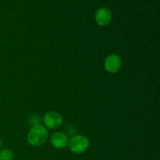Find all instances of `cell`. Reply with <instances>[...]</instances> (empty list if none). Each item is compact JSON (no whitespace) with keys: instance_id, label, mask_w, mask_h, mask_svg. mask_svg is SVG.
I'll return each instance as SVG.
<instances>
[{"instance_id":"6da1fadb","label":"cell","mask_w":160,"mask_h":160,"mask_svg":"<svg viewBox=\"0 0 160 160\" xmlns=\"http://www.w3.org/2000/svg\"><path fill=\"white\" fill-rule=\"evenodd\" d=\"M48 137V131L45 127L40 124L34 125L28 133V142L32 146H41L46 142Z\"/></svg>"},{"instance_id":"7a4b0ae2","label":"cell","mask_w":160,"mask_h":160,"mask_svg":"<svg viewBox=\"0 0 160 160\" xmlns=\"http://www.w3.org/2000/svg\"><path fill=\"white\" fill-rule=\"evenodd\" d=\"M68 145L72 152L75 154H81L88 149L89 146V141L84 136L76 135L70 139Z\"/></svg>"},{"instance_id":"3957f363","label":"cell","mask_w":160,"mask_h":160,"mask_svg":"<svg viewBox=\"0 0 160 160\" xmlns=\"http://www.w3.org/2000/svg\"><path fill=\"white\" fill-rule=\"evenodd\" d=\"M62 123V116L56 112H47L44 117V123L49 129H56L59 128Z\"/></svg>"},{"instance_id":"277c9868","label":"cell","mask_w":160,"mask_h":160,"mask_svg":"<svg viewBox=\"0 0 160 160\" xmlns=\"http://www.w3.org/2000/svg\"><path fill=\"white\" fill-rule=\"evenodd\" d=\"M122 65V60L120 56L117 54L109 55L105 60V69L111 73H115L120 70Z\"/></svg>"},{"instance_id":"5b68a950","label":"cell","mask_w":160,"mask_h":160,"mask_svg":"<svg viewBox=\"0 0 160 160\" xmlns=\"http://www.w3.org/2000/svg\"><path fill=\"white\" fill-rule=\"evenodd\" d=\"M112 20L111 12L106 8H101L95 13V20L99 26H107Z\"/></svg>"},{"instance_id":"8992f818","label":"cell","mask_w":160,"mask_h":160,"mask_svg":"<svg viewBox=\"0 0 160 160\" xmlns=\"http://www.w3.org/2000/svg\"><path fill=\"white\" fill-rule=\"evenodd\" d=\"M50 141H51L52 145L58 149L64 148L68 145L69 142L67 134L62 132H56L52 134Z\"/></svg>"},{"instance_id":"52a82bcc","label":"cell","mask_w":160,"mask_h":160,"mask_svg":"<svg viewBox=\"0 0 160 160\" xmlns=\"http://www.w3.org/2000/svg\"><path fill=\"white\" fill-rule=\"evenodd\" d=\"M13 157V153L10 150L6 148L0 151V160H12Z\"/></svg>"},{"instance_id":"ba28073f","label":"cell","mask_w":160,"mask_h":160,"mask_svg":"<svg viewBox=\"0 0 160 160\" xmlns=\"http://www.w3.org/2000/svg\"><path fill=\"white\" fill-rule=\"evenodd\" d=\"M2 145V140H1V139H0V148H1Z\"/></svg>"}]
</instances>
